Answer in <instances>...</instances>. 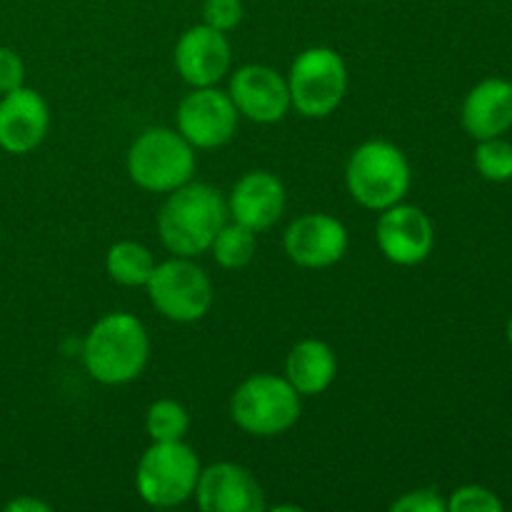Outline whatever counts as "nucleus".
<instances>
[{
    "label": "nucleus",
    "instance_id": "obj_10",
    "mask_svg": "<svg viewBox=\"0 0 512 512\" xmlns=\"http://www.w3.org/2000/svg\"><path fill=\"white\" fill-rule=\"evenodd\" d=\"M348 230L328 213H305L285 230V253L300 268L323 270L348 253Z\"/></svg>",
    "mask_w": 512,
    "mask_h": 512
},
{
    "label": "nucleus",
    "instance_id": "obj_3",
    "mask_svg": "<svg viewBox=\"0 0 512 512\" xmlns=\"http://www.w3.org/2000/svg\"><path fill=\"white\" fill-rule=\"evenodd\" d=\"M410 163L398 145L368 140L353 150L345 168L348 193L368 210H385L403 203L410 190Z\"/></svg>",
    "mask_w": 512,
    "mask_h": 512
},
{
    "label": "nucleus",
    "instance_id": "obj_7",
    "mask_svg": "<svg viewBox=\"0 0 512 512\" xmlns=\"http://www.w3.org/2000/svg\"><path fill=\"white\" fill-rule=\"evenodd\" d=\"M290 105L305 118H328L348 93V68L333 48H308L288 75Z\"/></svg>",
    "mask_w": 512,
    "mask_h": 512
},
{
    "label": "nucleus",
    "instance_id": "obj_25",
    "mask_svg": "<svg viewBox=\"0 0 512 512\" xmlns=\"http://www.w3.org/2000/svg\"><path fill=\"white\" fill-rule=\"evenodd\" d=\"M393 512H445L448 510V503L438 495L435 488H423L413 490V493H405L403 498L395 500Z\"/></svg>",
    "mask_w": 512,
    "mask_h": 512
},
{
    "label": "nucleus",
    "instance_id": "obj_20",
    "mask_svg": "<svg viewBox=\"0 0 512 512\" xmlns=\"http://www.w3.org/2000/svg\"><path fill=\"white\" fill-rule=\"evenodd\" d=\"M255 248H258V240H255V230L245 228L240 223H225L223 228L215 235L213 245V258L220 268L238 270L245 268L250 260L255 258Z\"/></svg>",
    "mask_w": 512,
    "mask_h": 512
},
{
    "label": "nucleus",
    "instance_id": "obj_4",
    "mask_svg": "<svg viewBox=\"0 0 512 512\" xmlns=\"http://www.w3.org/2000/svg\"><path fill=\"white\" fill-rule=\"evenodd\" d=\"M195 173V148L170 128H148L128 150V175L150 193H173Z\"/></svg>",
    "mask_w": 512,
    "mask_h": 512
},
{
    "label": "nucleus",
    "instance_id": "obj_23",
    "mask_svg": "<svg viewBox=\"0 0 512 512\" xmlns=\"http://www.w3.org/2000/svg\"><path fill=\"white\" fill-rule=\"evenodd\" d=\"M450 512H500L503 500L483 485H463L448 500Z\"/></svg>",
    "mask_w": 512,
    "mask_h": 512
},
{
    "label": "nucleus",
    "instance_id": "obj_2",
    "mask_svg": "<svg viewBox=\"0 0 512 512\" xmlns=\"http://www.w3.org/2000/svg\"><path fill=\"white\" fill-rule=\"evenodd\" d=\"M148 358V330L130 313L103 315L83 343L85 370L103 385L130 383L143 373Z\"/></svg>",
    "mask_w": 512,
    "mask_h": 512
},
{
    "label": "nucleus",
    "instance_id": "obj_1",
    "mask_svg": "<svg viewBox=\"0 0 512 512\" xmlns=\"http://www.w3.org/2000/svg\"><path fill=\"white\" fill-rule=\"evenodd\" d=\"M228 223V203L208 183H185L170 193L158 215V233L165 248L180 258H195L213 245Z\"/></svg>",
    "mask_w": 512,
    "mask_h": 512
},
{
    "label": "nucleus",
    "instance_id": "obj_9",
    "mask_svg": "<svg viewBox=\"0 0 512 512\" xmlns=\"http://www.w3.org/2000/svg\"><path fill=\"white\" fill-rule=\"evenodd\" d=\"M238 118L240 113L228 93L213 85L193 88L178 105V133L193 148H220L235 138Z\"/></svg>",
    "mask_w": 512,
    "mask_h": 512
},
{
    "label": "nucleus",
    "instance_id": "obj_11",
    "mask_svg": "<svg viewBox=\"0 0 512 512\" xmlns=\"http://www.w3.org/2000/svg\"><path fill=\"white\" fill-rule=\"evenodd\" d=\"M375 238H378L380 253L390 263L420 265L433 253L435 228L420 208L395 203L380 210Z\"/></svg>",
    "mask_w": 512,
    "mask_h": 512
},
{
    "label": "nucleus",
    "instance_id": "obj_22",
    "mask_svg": "<svg viewBox=\"0 0 512 512\" xmlns=\"http://www.w3.org/2000/svg\"><path fill=\"white\" fill-rule=\"evenodd\" d=\"M475 165H478V173L490 183L512 180V143H508L503 135L480 140L478 150H475Z\"/></svg>",
    "mask_w": 512,
    "mask_h": 512
},
{
    "label": "nucleus",
    "instance_id": "obj_8",
    "mask_svg": "<svg viewBox=\"0 0 512 512\" xmlns=\"http://www.w3.org/2000/svg\"><path fill=\"white\" fill-rule=\"evenodd\" d=\"M145 288L155 310L173 323H195L205 318L215 295L208 273L180 255L155 265Z\"/></svg>",
    "mask_w": 512,
    "mask_h": 512
},
{
    "label": "nucleus",
    "instance_id": "obj_12",
    "mask_svg": "<svg viewBox=\"0 0 512 512\" xmlns=\"http://www.w3.org/2000/svg\"><path fill=\"white\" fill-rule=\"evenodd\" d=\"M230 100L235 103L240 115L260 125L278 123L288 115L290 90L288 78L270 65H243L230 78Z\"/></svg>",
    "mask_w": 512,
    "mask_h": 512
},
{
    "label": "nucleus",
    "instance_id": "obj_6",
    "mask_svg": "<svg viewBox=\"0 0 512 512\" xmlns=\"http://www.w3.org/2000/svg\"><path fill=\"white\" fill-rule=\"evenodd\" d=\"M200 470L198 455L183 440L153 443L140 458L135 488L153 508H175L195 495Z\"/></svg>",
    "mask_w": 512,
    "mask_h": 512
},
{
    "label": "nucleus",
    "instance_id": "obj_21",
    "mask_svg": "<svg viewBox=\"0 0 512 512\" xmlns=\"http://www.w3.org/2000/svg\"><path fill=\"white\" fill-rule=\"evenodd\" d=\"M190 415L175 400H158L145 415V430L153 443H178L188 435Z\"/></svg>",
    "mask_w": 512,
    "mask_h": 512
},
{
    "label": "nucleus",
    "instance_id": "obj_18",
    "mask_svg": "<svg viewBox=\"0 0 512 512\" xmlns=\"http://www.w3.org/2000/svg\"><path fill=\"white\" fill-rule=\"evenodd\" d=\"M338 373V358L323 340H303L285 360V380L300 395H320L333 385Z\"/></svg>",
    "mask_w": 512,
    "mask_h": 512
},
{
    "label": "nucleus",
    "instance_id": "obj_15",
    "mask_svg": "<svg viewBox=\"0 0 512 512\" xmlns=\"http://www.w3.org/2000/svg\"><path fill=\"white\" fill-rule=\"evenodd\" d=\"M50 128V108L33 88L10 90L0 98V148L25 155L38 148Z\"/></svg>",
    "mask_w": 512,
    "mask_h": 512
},
{
    "label": "nucleus",
    "instance_id": "obj_24",
    "mask_svg": "<svg viewBox=\"0 0 512 512\" xmlns=\"http://www.w3.org/2000/svg\"><path fill=\"white\" fill-rule=\"evenodd\" d=\"M203 20L220 33H230L243 20V0H205Z\"/></svg>",
    "mask_w": 512,
    "mask_h": 512
},
{
    "label": "nucleus",
    "instance_id": "obj_26",
    "mask_svg": "<svg viewBox=\"0 0 512 512\" xmlns=\"http://www.w3.org/2000/svg\"><path fill=\"white\" fill-rule=\"evenodd\" d=\"M25 83L23 58L13 48H0V95L20 88Z\"/></svg>",
    "mask_w": 512,
    "mask_h": 512
},
{
    "label": "nucleus",
    "instance_id": "obj_16",
    "mask_svg": "<svg viewBox=\"0 0 512 512\" xmlns=\"http://www.w3.org/2000/svg\"><path fill=\"white\" fill-rule=\"evenodd\" d=\"M285 210V188L273 173L268 170H253L245 173L230 190L228 215H233L235 223L245 228L268 230L278 223Z\"/></svg>",
    "mask_w": 512,
    "mask_h": 512
},
{
    "label": "nucleus",
    "instance_id": "obj_5",
    "mask_svg": "<svg viewBox=\"0 0 512 512\" xmlns=\"http://www.w3.org/2000/svg\"><path fill=\"white\" fill-rule=\"evenodd\" d=\"M230 415L240 430L258 438L283 435L298 423L300 393L278 375L260 373L235 390Z\"/></svg>",
    "mask_w": 512,
    "mask_h": 512
},
{
    "label": "nucleus",
    "instance_id": "obj_27",
    "mask_svg": "<svg viewBox=\"0 0 512 512\" xmlns=\"http://www.w3.org/2000/svg\"><path fill=\"white\" fill-rule=\"evenodd\" d=\"M5 510L8 512H48L50 505L40 503V500H33V498H18V500H13V503L5 505Z\"/></svg>",
    "mask_w": 512,
    "mask_h": 512
},
{
    "label": "nucleus",
    "instance_id": "obj_17",
    "mask_svg": "<svg viewBox=\"0 0 512 512\" xmlns=\"http://www.w3.org/2000/svg\"><path fill=\"white\" fill-rule=\"evenodd\" d=\"M463 128L475 140L500 138L512 128V83L488 78L475 85L463 103Z\"/></svg>",
    "mask_w": 512,
    "mask_h": 512
},
{
    "label": "nucleus",
    "instance_id": "obj_19",
    "mask_svg": "<svg viewBox=\"0 0 512 512\" xmlns=\"http://www.w3.org/2000/svg\"><path fill=\"white\" fill-rule=\"evenodd\" d=\"M105 270L115 283L125 285V288H140L153 275L155 258L145 245L135 243V240H120L108 250Z\"/></svg>",
    "mask_w": 512,
    "mask_h": 512
},
{
    "label": "nucleus",
    "instance_id": "obj_13",
    "mask_svg": "<svg viewBox=\"0 0 512 512\" xmlns=\"http://www.w3.org/2000/svg\"><path fill=\"white\" fill-rule=\"evenodd\" d=\"M203 512H263L265 495L250 470L235 463H215L200 470L195 488Z\"/></svg>",
    "mask_w": 512,
    "mask_h": 512
},
{
    "label": "nucleus",
    "instance_id": "obj_28",
    "mask_svg": "<svg viewBox=\"0 0 512 512\" xmlns=\"http://www.w3.org/2000/svg\"><path fill=\"white\" fill-rule=\"evenodd\" d=\"M508 340H510V345H512V318H510V323H508Z\"/></svg>",
    "mask_w": 512,
    "mask_h": 512
},
{
    "label": "nucleus",
    "instance_id": "obj_14",
    "mask_svg": "<svg viewBox=\"0 0 512 512\" xmlns=\"http://www.w3.org/2000/svg\"><path fill=\"white\" fill-rule=\"evenodd\" d=\"M233 60L228 35L210 25H193L175 45V68L193 88H208L225 78Z\"/></svg>",
    "mask_w": 512,
    "mask_h": 512
}]
</instances>
